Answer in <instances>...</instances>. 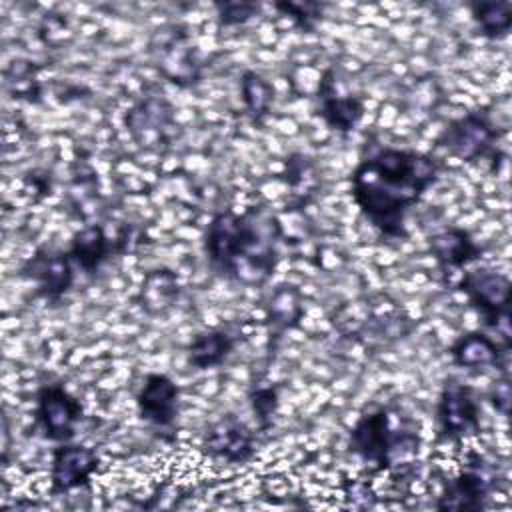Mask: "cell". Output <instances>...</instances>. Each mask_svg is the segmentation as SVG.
Masks as SVG:
<instances>
[{
  "instance_id": "24",
  "label": "cell",
  "mask_w": 512,
  "mask_h": 512,
  "mask_svg": "<svg viewBox=\"0 0 512 512\" xmlns=\"http://www.w3.org/2000/svg\"><path fill=\"white\" fill-rule=\"evenodd\" d=\"M216 10H218V18H220L222 26H238V24H244L250 18H254L258 12V6L252 2L232 0V2H218Z\"/></svg>"
},
{
  "instance_id": "2",
  "label": "cell",
  "mask_w": 512,
  "mask_h": 512,
  "mask_svg": "<svg viewBox=\"0 0 512 512\" xmlns=\"http://www.w3.org/2000/svg\"><path fill=\"white\" fill-rule=\"evenodd\" d=\"M278 222L258 210L218 212L204 234L214 272L236 280H264L276 266Z\"/></svg>"
},
{
  "instance_id": "7",
  "label": "cell",
  "mask_w": 512,
  "mask_h": 512,
  "mask_svg": "<svg viewBox=\"0 0 512 512\" xmlns=\"http://www.w3.org/2000/svg\"><path fill=\"white\" fill-rule=\"evenodd\" d=\"M496 138L498 132L488 114L474 110L452 120L438 138V144L452 156L464 162H472L490 154L496 146Z\"/></svg>"
},
{
  "instance_id": "10",
  "label": "cell",
  "mask_w": 512,
  "mask_h": 512,
  "mask_svg": "<svg viewBox=\"0 0 512 512\" xmlns=\"http://www.w3.org/2000/svg\"><path fill=\"white\" fill-rule=\"evenodd\" d=\"M204 448L214 458L230 464H242L254 454V434L234 414H226L206 430Z\"/></svg>"
},
{
  "instance_id": "8",
  "label": "cell",
  "mask_w": 512,
  "mask_h": 512,
  "mask_svg": "<svg viewBox=\"0 0 512 512\" xmlns=\"http://www.w3.org/2000/svg\"><path fill=\"white\" fill-rule=\"evenodd\" d=\"M98 466L100 458L94 448L84 444L62 442L52 452V494H66L70 490L86 486L92 474L98 470Z\"/></svg>"
},
{
  "instance_id": "23",
  "label": "cell",
  "mask_w": 512,
  "mask_h": 512,
  "mask_svg": "<svg viewBox=\"0 0 512 512\" xmlns=\"http://www.w3.org/2000/svg\"><path fill=\"white\" fill-rule=\"evenodd\" d=\"M250 402H252V410H254L256 418H258V424L262 428H266L278 410V390L274 386H260V388L252 390Z\"/></svg>"
},
{
  "instance_id": "19",
  "label": "cell",
  "mask_w": 512,
  "mask_h": 512,
  "mask_svg": "<svg viewBox=\"0 0 512 512\" xmlns=\"http://www.w3.org/2000/svg\"><path fill=\"white\" fill-rule=\"evenodd\" d=\"M240 94H242V102L248 110V114L260 122L274 100V88L272 84L258 72L254 70H246L240 78Z\"/></svg>"
},
{
  "instance_id": "20",
  "label": "cell",
  "mask_w": 512,
  "mask_h": 512,
  "mask_svg": "<svg viewBox=\"0 0 512 512\" xmlns=\"http://www.w3.org/2000/svg\"><path fill=\"white\" fill-rule=\"evenodd\" d=\"M170 120V108L164 100L148 98L134 106L130 114L126 116V124L132 128V132L138 130H156L162 128Z\"/></svg>"
},
{
  "instance_id": "17",
  "label": "cell",
  "mask_w": 512,
  "mask_h": 512,
  "mask_svg": "<svg viewBox=\"0 0 512 512\" xmlns=\"http://www.w3.org/2000/svg\"><path fill=\"white\" fill-rule=\"evenodd\" d=\"M236 346V338L226 330H206L192 338L188 346V364L196 370L220 366Z\"/></svg>"
},
{
  "instance_id": "3",
  "label": "cell",
  "mask_w": 512,
  "mask_h": 512,
  "mask_svg": "<svg viewBox=\"0 0 512 512\" xmlns=\"http://www.w3.org/2000/svg\"><path fill=\"white\" fill-rule=\"evenodd\" d=\"M350 452L374 470H388L404 464L420 448V436L414 430L398 428L390 424V416L384 408L368 412L358 418L348 438Z\"/></svg>"
},
{
  "instance_id": "5",
  "label": "cell",
  "mask_w": 512,
  "mask_h": 512,
  "mask_svg": "<svg viewBox=\"0 0 512 512\" xmlns=\"http://www.w3.org/2000/svg\"><path fill=\"white\" fill-rule=\"evenodd\" d=\"M436 422L440 440L460 442L476 436L480 432V406L474 390L456 380L446 382L438 398Z\"/></svg>"
},
{
  "instance_id": "18",
  "label": "cell",
  "mask_w": 512,
  "mask_h": 512,
  "mask_svg": "<svg viewBox=\"0 0 512 512\" xmlns=\"http://www.w3.org/2000/svg\"><path fill=\"white\" fill-rule=\"evenodd\" d=\"M472 18L480 34L488 40H500L508 36L512 28V4L510 2H474L470 4Z\"/></svg>"
},
{
  "instance_id": "14",
  "label": "cell",
  "mask_w": 512,
  "mask_h": 512,
  "mask_svg": "<svg viewBox=\"0 0 512 512\" xmlns=\"http://www.w3.org/2000/svg\"><path fill=\"white\" fill-rule=\"evenodd\" d=\"M428 248L442 268H464L480 258V246L464 228H444L428 238Z\"/></svg>"
},
{
  "instance_id": "6",
  "label": "cell",
  "mask_w": 512,
  "mask_h": 512,
  "mask_svg": "<svg viewBox=\"0 0 512 512\" xmlns=\"http://www.w3.org/2000/svg\"><path fill=\"white\" fill-rule=\"evenodd\" d=\"M82 404L60 384H46L36 392V422L52 442H70L82 420Z\"/></svg>"
},
{
  "instance_id": "16",
  "label": "cell",
  "mask_w": 512,
  "mask_h": 512,
  "mask_svg": "<svg viewBox=\"0 0 512 512\" xmlns=\"http://www.w3.org/2000/svg\"><path fill=\"white\" fill-rule=\"evenodd\" d=\"M112 242L100 224H90L74 234L68 256L86 274H94L100 264L110 256Z\"/></svg>"
},
{
  "instance_id": "9",
  "label": "cell",
  "mask_w": 512,
  "mask_h": 512,
  "mask_svg": "<svg viewBox=\"0 0 512 512\" xmlns=\"http://www.w3.org/2000/svg\"><path fill=\"white\" fill-rule=\"evenodd\" d=\"M180 388L166 374H148L136 394L138 416L158 428H168L178 416Z\"/></svg>"
},
{
  "instance_id": "22",
  "label": "cell",
  "mask_w": 512,
  "mask_h": 512,
  "mask_svg": "<svg viewBox=\"0 0 512 512\" xmlns=\"http://www.w3.org/2000/svg\"><path fill=\"white\" fill-rule=\"evenodd\" d=\"M274 8L290 18L294 22L296 28L304 30V32H312L316 22L322 18V6L316 4V2H292V0H286V2H276Z\"/></svg>"
},
{
  "instance_id": "12",
  "label": "cell",
  "mask_w": 512,
  "mask_h": 512,
  "mask_svg": "<svg viewBox=\"0 0 512 512\" xmlns=\"http://www.w3.org/2000/svg\"><path fill=\"white\" fill-rule=\"evenodd\" d=\"M318 100V114L322 116L326 126L342 134L352 132L364 116V102L354 94L338 92L332 70H326L318 84Z\"/></svg>"
},
{
  "instance_id": "13",
  "label": "cell",
  "mask_w": 512,
  "mask_h": 512,
  "mask_svg": "<svg viewBox=\"0 0 512 512\" xmlns=\"http://www.w3.org/2000/svg\"><path fill=\"white\" fill-rule=\"evenodd\" d=\"M492 486H494V480L490 474L484 472L478 458V464L460 472L456 478L448 480V484L444 486V492L438 496L436 508L438 510H480L484 508Z\"/></svg>"
},
{
  "instance_id": "25",
  "label": "cell",
  "mask_w": 512,
  "mask_h": 512,
  "mask_svg": "<svg viewBox=\"0 0 512 512\" xmlns=\"http://www.w3.org/2000/svg\"><path fill=\"white\" fill-rule=\"evenodd\" d=\"M510 398H512V392H510V380L508 376L500 378L492 392H490V400H492V406L502 414V416H508L510 412Z\"/></svg>"
},
{
  "instance_id": "1",
  "label": "cell",
  "mask_w": 512,
  "mask_h": 512,
  "mask_svg": "<svg viewBox=\"0 0 512 512\" xmlns=\"http://www.w3.org/2000/svg\"><path fill=\"white\" fill-rule=\"evenodd\" d=\"M438 174L440 164L430 154L382 148L354 168L350 190L354 204L382 236L406 238L404 218Z\"/></svg>"
},
{
  "instance_id": "15",
  "label": "cell",
  "mask_w": 512,
  "mask_h": 512,
  "mask_svg": "<svg viewBox=\"0 0 512 512\" xmlns=\"http://www.w3.org/2000/svg\"><path fill=\"white\" fill-rule=\"evenodd\" d=\"M506 354H508V346H500L492 336L478 330L462 334L450 346L452 362L468 370L500 366Z\"/></svg>"
},
{
  "instance_id": "4",
  "label": "cell",
  "mask_w": 512,
  "mask_h": 512,
  "mask_svg": "<svg viewBox=\"0 0 512 512\" xmlns=\"http://www.w3.org/2000/svg\"><path fill=\"white\" fill-rule=\"evenodd\" d=\"M458 290L478 310L484 324L496 328L504 342L510 344V280L492 268H476L462 274Z\"/></svg>"
},
{
  "instance_id": "21",
  "label": "cell",
  "mask_w": 512,
  "mask_h": 512,
  "mask_svg": "<svg viewBox=\"0 0 512 512\" xmlns=\"http://www.w3.org/2000/svg\"><path fill=\"white\" fill-rule=\"evenodd\" d=\"M176 294H178V282L174 274H170L168 270H154L148 276L146 284L142 286V296L148 302L146 306H154V308L168 306Z\"/></svg>"
},
{
  "instance_id": "11",
  "label": "cell",
  "mask_w": 512,
  "mask_h": 512,
  "mask_svg": "<svg viewBox=\"0 0 512 512\" xmlns=\"http://www.w3.org/2000/svg\"><path fill=\"white\" fill-rule=\"evenodd\" d=\"M22 272L36 284L38 294L48 300H58L74 284V266L68 252L38 250Z\"/></svg>"
}]
</instances>
